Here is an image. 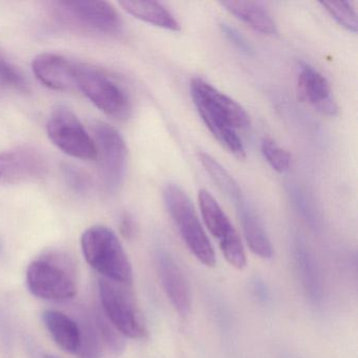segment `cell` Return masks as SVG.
<instances>
[{
  "instance_id": "obj_29",
  "label": "cell",
  "mask_w": 358,
  "mask_h": 358,
  "mask_svg": "<svg viewBox=\"0 0 358 358\" xmlns=\"http://www.w3.org/2000/svg\"><path fill=\"white\" fill-rule=\"evenodd\" d=\"M45 358H59V357H57V356H55V355H51V354H48V355L45 356Z\"/></svg>"
},
{
  "instance_id": "obj_7",
  "label": "cell",
  "mask_w": 358,
  "mask_h": 358,
  "mask_svg": "<svg viewBox=\"0 0 358 358\" xmlns=\"http://www.w3.org/2000/svg\"><path fill=\"white\" fill-rule=\"evenodd\" d=\"M102 312L124 337L142 339L148 335L145 322L127 285L100 278Z\"/></svg>"
},
{
  "instance_id": "obj_19",
  "label": "cell",
  "mask_w": 358,
  "mask_h": 358,
  "mask_svg": "<svg viewBox=\"0 0 358 358\" xmlns=\"http://www.w3.org/2000/svg\"><path fill=\"white\" fill-rule=\"evenodd\" d=\"M119 5L129 15L142 22L173 32L180 31L175 16L158 1H120Z\"/></svg>"
},
{
  "instance_id": "obj_14",
  "label": "cell",
  "mask_w": 358,
  "mask_h": 358,
  "mask_svg": "<svg viewBox=\"0 0 358 358\" xmlns=\"http://www.w3.org/2000/svg\"><path fill=\"white\" fill-rule=\"evenodd\" d=\"M293 257L306 296L313 305H322L324 299L322 270L311 249L301 238H295L293 243Z\"/></svg>"
},
{
  "instance_id": "obj_3",
  "label": "cell",
  "mask_w": 358,
  "mask_h": 358,
  "mask_svg": "<svg viewBox=\"0 0 358 358\" xmlns=\"http://www.w3.org/2000/svg\"><path fill=\"white\" fill-rule=\"evenodd\" d=\"M48 13L62 28L92 35H116L122 29L120 15L106 1H52Z\"/></svg>"
},
{
  "instance_id": "obj_26",
  "label": "cell",
  "mask_w": 358,
  "mask_h": 358,
  "mask_svg": "<svg viewBox=\"0 0 358 358\" xmlns=\"http://www.w3.org/2000/svg\"><path fill=\"white\" fill-rule=\"evenodd\" d=\"M221 30L222 33L225 35L226 38L230 43H234L241 52L247 54V55H251L253 53V49L250 43L247 41V39L238 30L232 28L229 24H221Z\"/></svg>"
},
{
  "instance_id": "obj_30",
  "label": "cell",
  "mask_w": 358,
  "mask_h": 358,
  "mask_svg": "<svg viewBox=\"0 0 358 358\" xmlns=\"http://www.w3.org/2000/svg\"><path fill=\"white\" fill-rule=\"evenodd\" d=\"M288 358H291V357H288Z\"/></svg>"
},
{
  "instance_id": "obj_18",
  "label": "cell",
  "mask_w": 358,
  "mask_h": 358,
  "mask_svg": "<svg viewBox=\"0 0 358 358\" xmlns=\"http://www.w3.org/2000/svg\"><path fill=\"white\" fill-rule=\"evenodd\" d=\"M221 5L226 11L257 32L269 36L278 34V28L271 14L262 3L255 1H223Z\"/></svg>"
},
{
  "instance_id": "obj_5",
  "label": "cell",
  "mask_w": 358,
  "mask_h": 358,
  "mask_svg": "<svg viewBox=\"0 0 358 358\" xmlns=\"http://www.w3.org/2000/svg\"><path fill=\"white\" fill-rule=\"evenodd\" d=\"M167 210L187 248L207 267L217 263L213 245L199 220L192 200L177 184H167L163 192Z\"/></svg>"
},
{
  "instance_id": "obj_1",
  "label": "cell",
  "mask_w": 358,
  "mask_h": 358,
  "mask_svg": "<svg viewBox=\"0 0 358 358\" xmlns=\"http://www.w3.org/2000/svg\"><path fill=\"white\" fill-rule=\"evenodd\" d=\"M190 91L194 106L213 137L236 158H246V150L238 134V129L250 125L246 110L203 79H192Z\"/></svg>"
},
{
  "instance_id": "obj_23",
  "label": "cell",
  "mask_w": 358,
  "mask_h": 358,
  "mask_svg": "<svg viewBox=\"0 0 358 358\" xmlns=\"http://www.w3.org/2000/svg\"><path fill=\"white\" fill-rule=\"evenodd\" d=\"M96 328L101 341H104L108 349L115 354H121L127 347L125 337L113 326L112 322L108 320L103 312L98 311L94 316Z\"/></svg>"
},
{
  "instance_id": "obj_21",
  "label": "cell",
  "mask_w": 358,
  "mask_h": 358,
  "mask_svg": "<svg viewBox=\"0 0 358 358\" xmlns=\"http://www.w3.org/2000/svg\"><path fill=\"white\" fill-rule=\"evenodd\" d=\"M0 91L28 93V81L17 66L0 52Z\"/></svg>"
},
{
  "instance_id": "obj_25",
  "label": "cell",
  "mask_w": 358,
  "mask_h": 358,
  "mask_svg": "<svg viewBox=\"0 0 358 358\" xmlns=\"http://www.w3.org/2000/svg\"><path fill=\"white\" fill-rule=\"evenodd\" d=\"M64 176L66 183L74 192L85 194L89 192L91 181L85 171L74 165L66 164L64 166Z\"/></svg>"
},
{
  "instance_id": "obj_13",
  "label": "cell",
  "mask_w": 358,
  "mask_h": 358,
  "mask_svg": "<svg viewBox=\"0 0 358 358\" xmlns=\"http://www.w3.org/2000/svg\"><path fill=\"white\" fill-rule=\"evenodd\" d=\"M299 98L326 116H335L338 106L332 96L330 83L324 75L309 64H301L297 75Z\"/></svg>"
},
{
  "instance_id": "obj_22",
  "label": "cell",
  "mask_w": 358,
  "mask_h": 358,
  "mask_svg": "<svg viewBox=\"0 0 358 358\" xmlns=\"http://www.w3.org/2000/svg\"><path fill=\"white\" fill-rule=\"evenodd\" d=\"M324 10L330 14L337 24L350 32H357V12L355 3L352 1H322Z\"/></svg>"
},
{
  "instance_id": "obj_27",
  "label": "cell",
  "mask_w": 358,
  "mask_h": 358,
  "mask_svg": "<svg viewBox=\"0 0 358 358\" xmlns=\"http://www.w3.org/2000/svg\"><path fill=\"white\" fill-rule=\"evenodd\" d=\"M120 230L121 234L125 236V238H131L135 234V224H134L133 219L131 215H122L120 220Z\"/></svg>"
},
{
  "instance_id": "obj_4",
  "label": "cell",
  "mask_w": 358,
  "mask_h": 358,
  "mask_svg": "<svg viewBox=\"0 0 358 358\" xmlns=\"http://www.w3.org/2000/svg\"><path fill=\"white\" fill-rule=\"evenodd\" d=\"M74 90H78L98 110L110 118L125 120L131 113L127 90L108 73L90 64L75 62Z\"/></svg>"
},
{
  "instance_id": "obj_15",
  "label": "cell",
  "mask_w": 358,
  "mask_h": 358,
  "mask_svg": "<svg viewBox=\"0 0 358 358\" xmlns=\"http://www.w3.org/2000/svg\"><path fill=\"white\" fill-rule=\"evenodd\" d=\"M75 62L54 53H43L34 58L32 70L36 78L54 91L74 90Z\"/></svg>"
},
{
  "instance_id": "obj_6",
  "label": "cell",
  "mask_w": 358,
  "mask_h": 358,
  "mask_svg": "<svg viewBox=\"0 0 358 358\" xmlns=\"http://www.w3.org/2000/svg\"><path fill=\"white\" fill-rule=\"evenodd\" d=\"M66 257L50 253L34 259L27 269V286L38 299L68 301L77 293L72 265Z\"/></svg>"
},
{
  "instance_id": "obj_16",
  "label": "cell",
  "mask_w": 358,
  "mask_h": 358,
  "mask_svg": "<svg viewBox=\"0 0 358 358\" xmlns=\"http://www.w3.org/2000/svg\"><path fill=\"white\" fill-rule=\"evenodd\" d=\"M236 208L243 232L250 250L257 257L264 259H271L273 255L271 242L268 238L267 232L262 224L261 220L257 217L244 194H238V198L231 200Z\"/></svg>"
},
{
  "instance_id": "obj_10",
  "label": "cell",
  "mask_w": 358,
  "mask_h": 358,
  "mask_svg": "<svg viewBox=\"0 0 358 358\" xmlns=\"http://www.w3.org/2000/svg\"><path fill=\"white\" fill-rule=\"evenodd\" d=\"M199 203L205 226L211 236L217 238L226 261L236 269H244L247 265L246 252L229 217L207 190H200Z\"/></svg>"
},
{
  "instance_id": "obj_24",
  "label": "cell",
  "mask_w": 358,
  "mask_h": 358,
  "mask_svg": "<svg viewBox=\"0 0 358 358\" xmlns=\"http://www.w3.org/2000/svg\"><path fill=\"white\" fill-rule=\"evenodd\" d=\"M262 154L269 163L270 166L278 171L285 173L290 169L291 156L286 150L280 148L271 139H264L262 142Z\"/></svg>"
},
{
  "instance_id": "obj_28",
  "label": "cell",
  "mask_w": 358,
  "mask_h": 358,
  "mask_svg": "<svg viewBox=\"0 0 358 358\" xmlns=\"http://www.w3.org/2000/svg\"><path fill=\"white\" fill-rule=\"evenodd\" d=\"M253 291H255V295H257L261 301H267L268 297H269L267 287L265 286V284H264L262 280H255V282H253Z\"/></svg>"
},
{
  "instance_id": "obj_2",
  "label": "cell",
  "mask_w": 358,
  "mask_h": 358,
  "mask_svg": "<svg viewBox=\"0 0 358 358\" xmlns=\"http://www.w3.org/2000/svg\"><path fill=\"white\" fill-rule=\"evenodd\" d=\"M85 261L102 278L121 285L131 284L133 267L117 234L103 225L85 230L80 238Z\"/></svg>"
},
{
  "instance_id": "obj_12",
  "label": "cell",
  "mask_w": 358,
  "mask_h": 358,
  "mask_svg": "<svg viewBox=\"0 0 358 358\" xmlns=\"http://www.w3.org/2000/svg\"><path fill=\"white\" fill-rule=\"evenodd\" d=\"M156 265L169 301L181 317H187L192 311V293L181 268L173 255L164 249L157 251Z\"/></svg>"
},
{
  "instance_id": "obj_11",
  "label": "cell",
  "mask_w": 358,
  "mask_h": 358,
  "mask_svg": "<svg viewBox=\"0 0 358 358\" xmlns=\"http://www.w3.org/2000/svg\"><path fill=\"white\" fill-rule=\"evenodd\" d=\"M45 171V159L34 148L20 146L0 152V185L38 179Z\"/></svg>"
},
{
  "instance_id": "obj_17",
  "label": "cell",
  "mask_w": 358,
  "mask_h": 358,
  "mask_svg": "<svg viewBox=\"0 0 358 358\" xmlns=\"http://www.w3.org/2000/svg\"><path fill=\"white\" fill-rule=\"evenodd\" d=\"M43 320L60 349L66 353H78L81 338L78 322L57 310H45Z\"/></svg>"
},
{
  "instance_id": "obj_8",
  "label": "cell",
  "mask_w": 358,
  "mask_h": 358,
  "mask_svg": "<svg viewBox=\"0 0 358 358\" xmlns=\"http://www.w3.org/2000/svg\"><path fill=\"white\" fill-rule=\"evenodd\" d=\"M92 131L102 186L108 194H115L122 185L127 171V144L120 133L108 123L95 122Z\"/></svg>"
},
{
  "instance_id": "obj_9",
  "label": "cell",
  "mask_w": 358,
  "mask_h": 358,
  "mask_svg": "<svg viewBox=\"0 0 358 358\" xmlns=\"http://www.w3.org/2000/svg\"><path fill=\"white\" fill-rule=\"evenodd\" d=\"M47 134L52 143L68 156L79 160H97L93 137L70 108L59 106L52 112Z\"/></svg>"
},
{
  "instance_id": "obj_20",
  "label": "cell",
  "mask_w": 358,
  "mask_h": 358,
  "mask_svg": "<svg viewBox=\"0 0 358 358\" xmlns=\"http://www.w3.org/2000/svg\"><path fill=\"white\" fill-rule=\"evenodd\" d=\"M80 348H79V358H100L101 357V339L98 334L95 322L87 314H83L80 322Z\"/></svg>"
}]
</instances>
